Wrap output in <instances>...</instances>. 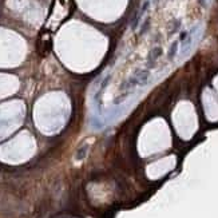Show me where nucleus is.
Listing matches in <instances>:
<instances>
[{"label":"nucleus","instance_id":"f257e3e1","mask_svg":"<svg viewBox=\"0 0 218 218\" xmlns=\"http://www.w3.org/2000/svg\"><path fill=\"white\" fill-rule=\"evenodd\" d=\"M177 51H178V41H174L173 46L170 47V51H169V59H174Z\"/></svg>","mask_w":218,"mask_h":218}]
</instances>
